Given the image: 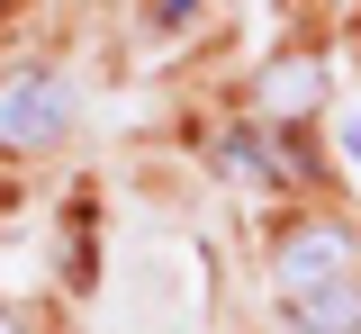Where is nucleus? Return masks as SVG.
Masks as SVG:
<instances>
[{
	"instance_id": "nucleus-1",
	"label": "nucleus",
	"mask_w": 361,
	"mask_h": 334,
	"mask_svg": "<svg viewBox=\"0 0 361 334\" xmlns=\"http://www.w3.org/2000/svg\"><path fill=\"white\" fill-rule=\"evenodd\" d=\"M271 280L289 298L298 334H361V244H353V226H334V217L289 226L280 253H271Z\"/></svg>"
},
{
	"instance_id": "nucleus-2",
	"label": "nucleus",
	"mask_w": 361,
	"mask_h": 334,
	"mask_svg": "<svg viewBox=\"0 0 361 334\" xmlns=\"http://www.w3.org/2000/svg\"><path fill=\"white\" fill-rule=\"evenodd\" d=\"M73 118H82V91L54 63H27L0 82V154H45V144L73 136Z\"/></svg>"
},
{
	"instance_id": "nucleus-3",
	"label": "nucleus",
	"mask_w": 361,
	"mask_h": 334,
	"mask_svg": "<svg viewBox=\"0 0 361 334\" xmlns=\"http://www.w3.org/2000/svg\"><path fill=\"white\" fill-rule=\"evenodd\" d=\"M325 63H307V54H289V63H271V91H262V109H307L325 82H316Z\"/></svg>"
},
{
	"instance_id": "nucleus-4",
	"label": "nucleus",
	"mask_w": 361,
	"mask_h": 334,
	"mask_svg": "<svg viewBox=\"0 0 361 334\" xmlns=\"http://www.w3.org/2000/svg\"><path fill=\"white\" fill-rule=\"evenodd\" d=\"M0 334H27V316H18V307H0Z\"/></svg>"
},
{
	"instance_id": "nucleus-5",
	"label": "nucleus",
	"mask_w": 361,
	"mask_h": 334,
	"mask_svg": "<svg viewBox=\"0 0 361 334\" xmlns=\"http://www.w3.org/2000/svg\"><path fill=\"white\" fill-rule=\"evenodd\" d=\"M190 9H199V0H163V18H190Z\"/></svg>"
},
{
	"instance_id": "nucleus-6",
	"label": "nucleus",
	"mask_w": 361,
	"mask_h": 334,
	"mask_svg": "<svg viewBox=\"0 0 361 334\" xmlns=\"http://www.w3.org/2000/svg\"><path fill=\"white\" fill-rule=\"evenodd\" d=\"M0 9H9V0H0Z\"/></svg>"
}]
</instances>
